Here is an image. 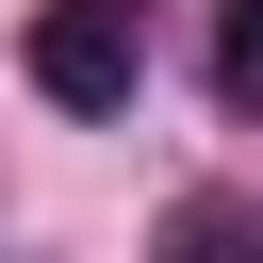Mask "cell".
Instances as JSON below:
<instances>
[{
    "label": "cell",
    "mask_w": 263,
    "mask_h": 263,
    "mask_svg": "<svg viewBox=\"0 0 263 263\" xmlns=\"http://www.w3.org/2000/svg\"><path fill=\"white\" fill-rule=\"evenodd\" d=\"M16 82H33L49 115H132V82H148V0H33Z\"/></svg>",
    "instance_id": "cell-1"
},
{
    "label": "cell",
    "mask_w": 263,
    "mask_h": 263,
    "mask_svg": "<svg viewBox=\"0 0 263 263\" xmlns=\"http://www.w3.org/2000/svg\"><path fill=\"white\" fill-rule=\"evenodd\" d=\"M164 247H263V214H247V197H197V214H181Z\"/></svg>",
    "instance_id": "cell-3"
},
{
    "label": "cell",
    "mask_w": 263,
    "mask_h": 263,
    "mask_svg": "<svg viewBox=\"0 0 263 263\" xmlns=\"http://www.w3.org/2000/svg\"><path fill=\"white\" fill-rule=\"evenodd\" d=\"M214 99H230V115H263V0H230V16H214Z\"/></svg>",
    "instance_id": "cell-2"
}]
</instances>
